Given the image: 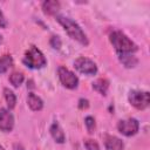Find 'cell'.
Returning a JSON list of instances; mask_svg holds the SVG:
<instances>
[{"instance_id":"obj_1","label":"cell","mask_w":150,"mask_h":150,"mask_svg":"<svg viewBox=\"0 0 150 150\" xmlns=\"http://www.w3.org/2000/svg\"><path fill=\"white\" fill-rule=\"evenodd\" d=\"M56 21L63 27V29L67 32V34L75 41L80 42L83 46H88L89 41L86 35V33L82 30V28L70 18L63 16V15H56Z\"/></svg>"},{"instance_id":"obj_2","label":"cell","mask_w":150,"mask_h":150,"mask_svg":"<svg viewBox=\"0 0 150 150\" xmlns=\"http://www.w3.org/2000/svg\"><path fill=\"white\" fill-rule=\"evenodd\" d=\"M109 40L117 53H135L138 47L137 45L131 41L123 32L121 30H114L109 35Z\"/></svg>"},{"instance_id":"obj_3","label":"cell","mask_w":150,"mask_h":150,"mask_svg":"<svg viewBox=\"0 0 150 150\" xmlns=\"http://www.w3.org/2000/svg\"><path fill=\"white\" fill-rule=\"evenodd\" d=\"M23 63L27 67L32 68V69H40V68H42V67L46 66L47 60H46L45 55L42 54V52L40 49H38V47L30 46L25 52Z\"/></svg>"},{"instance_id":"obj_4","label":"cell","mask_w":150,"mask_h":150,"mask_svg":"<svg viewBox=\"0 0 150 150\" xmlns=\"http://www.w3.org/2000/svg\"><path fill=\"white\" fill-rule=\"evenodd\" d=\"M128 100L132 107L143 110L149 107L150 94L148 91H142V90H131L128 95Z\"/></svg>"},{"instance_id":"obj_5","label":"cell","mask_w":150,"mask_h":150,"mask_svg":"<svg viewBox=\"0 0 150 150\" xmlns=\"http://www.w3.org/2000/svg\"><path fill=\"white\" fill-rule=\"evenodd\" d=\"M57 75L60 79V82L62 83L63 87L68 88V89H75L79 86V79L77 76L70 71L69 69H67L66 67H59L57 69Z\"/></svg>"},{"instance_id":"obj_6","label":"cell","mask_w":150,"mask_h":150,"mask_svg":"<svg viewBox=\"0 0 150 150\" xmlns=\"http://www.w3.org/2000/svg\"><path fill=\"white\" fill-rule=\"evenodd\" d=\"M74 67L77 71L84 74V75H95L97 73V66L96 63L84 56H80L74 61Z\"/></svg>"},{"instance_id":"obj_7","label":"cell","mask_w":150,"mask_h":150,"mask_svg":"<svg viewBox=\"0 0 150 150\" xmlns=\"http://www.w3.org/2000/svg\"><path fill=\"white\" fill-rule=\"evenodd\" d=\"M117 129L124 136H128V137L129 136H134L135 134H137V131L139 129V123L135 118L121 120L117 123Z\"/></svg>"},{"instance_id":"obj_8","label":"cell","mask_w":150,"mask_h":150,"mask_svg":"<svg viewBox=\"0 0 150 150\" xmlns=\"http://www.w3.org/2000/svg\"><path fill=\"white\" fill-rule=\"evenodd\" d=\"M14 128V117L8 109H0V130L4 132H11Z\"/></svg>"},{"instance_id":"obj_9","label":"cell","mask_w":150,"mask_h":150,"mask_svg":"<svg viewBox=\"0 0 150 150\" xmlns=\"http://www.w3.org/2000/svg\"><path fill=\"white\" fill-rule=\"evenodd\" d=\"M120 62L125 67V68H134L138 63V59L130 54V53H117Z\"/></svg>"},{"instance_id":"obj_10","label":"cell","mask_w":150,"mask_h":150,"mask_svg":"<svg viewBox=\"0 0 150 150\" xmlns=\"http://www.w3.org/2000/svg\"><path fill=\"white\" fill-rule=\"evenodd\" d=\"M60 9V2L56 0H46L42 2V11L47 15H56Z\"/></svg>"},{"instance_id":"obj_11","label":"cell","mask_w":150,"mask_h":150,"mask_svg":"<svg viewBox=\"0 0 150 150\" xmlns=\"http://www.w3.org/2000/svg\"><path fill=\"white\" fill-rule=\"evenodd\" d=\"M49 131H50V135L53 137V139L56 142V143H63L66 141V136H64V132L62 130V128L60 127L59 123L54 122L50 128H49Z\"/></svg>"},{"instance_id":"obj_12","label":"cell","mask_w":150,"mask_h":150,"mask_svg":"<svg viewBox=\"0 0 150 150\" xmlns=\"http://www.w3.org/2000/svg\"><path fill=\"white\" fill-rule=\"evenodd\" d=\"M27 103H28V107L33 111H40L43 108L42 100L38 95H35L34 93H29L28 94V96H27Z\"/></svg>"},{"instance_id":"obj_13","label":"cell","mask_w":150,"mask_h":150,"mask_svg":"<svg viewBox=\"0 0 150 150\" xmlns=\"http://www.w3.org/2000/svg\"><path fill=\"white\" fill-rule=\"evenodd\" d=\"M104 144L107 150H123V142L115 136H107Z\"/></svg>"},{"instance_id":"obj_14","label":"cell","mask_w":150,"mask_h":150,"mask_svg":"<svg viewBox=\"0 0 150 150\" xmlns=\"http://www.w3.org/2000/svg\"><path fill=\"white\" fill-rule=\"evenodd\" d=\"M93 88L98 91L101 95L105 96L108 93V88H109V81L107 79H98L93 83Z\"/></svg>"},{"instance_id":"obj_15","label":"cell","mask_w":150,"mask_h":150,"mask_svg":"<svg viewBox=\"0 0 150 150\" xmlns=\"http://www.w3.org/2000/svg\"><path fill=\"white\" fill-rule=\"evenodd\" d=\"M13 66V57L8 54H5L0 57V74L6 73Z\"/></svg>"},{"instance_id":"obj_16","label":"cell","mask_w":150,"mask_h":150,"mask_svg":"<svg viewBox=\"0 0 150 150\" xmlns=\"http://www.w3.org/2000/svg\"><path fill=\"white\" fill-rule=\"evenodd\" d=\"M4 96H5V100H6V103H7L8 108L13 109L15 107V104H16V96H15V94L11 89L5 88L4 89Z\"/></svg>"},{"instance_id":"obj_17","label":"cell","mask_w":150,"mask_h":150,"mask_svg":"<svg viewBox=\"0 0 150 150\" xmlns=\"http://www.w3.org/2000/svg\"><path fill=\"white\" fill-rule=\"evenodd\" d=\"M23 80H25L23 74L20 73V71H14V73H12L11 76H9V82H11L14 87H16V88L22 84Z\"/></svg>"},{"instance_id":"obj_18","label":"cell","mask_w":150,"mask_h":150,"mask_svg":"<svg viewBox=\"0 0 150 150\" xmlns=\"http://www.w3.org/2000/svg\"><path fill=\"white\" fill-rule=\"evenodd\" d=\"M83 145L87 150H100V145L96 141L91 139V138H88V139H84L83 141Z\"/></svg>"},{"instance_id":"obj_19","label":"cell","mask_w":150,"mask_h":150,"mask_svg":"<svg viewBox=\"0 0 150 150\" xmlns=\"http://www.w3.org/2000/svg\"><path fill=\"white\" fill-rule=\"evenodd\" d=\"M84 124H86V127H87L88 132L93 134V132H94V130H95V127H96L94 117H91V116H87V117L84 118Z\"/></svg>"},{"instance_id":"obj_20","label":"cell","mask_w":150,"mask_h":150,"mask_svg":"<svg viewBox=\"0 0 150 150\" xmlns=\"http://www.w3.org/2000/svg\"><path fill=\"white\" fill-rule=\"evenodd\" d=\"M49 43H50V46H52L54 49H59V48L61 47V39H60V36H56V35L52 36Z\"/></svg>"},{"instance_id":"obj_21","label":"cell","mask_w":150,"mask_h":150,"mask_svg":"<svg viewBox=\"0 0 150 150\" xmlns=\"http://www.w3.org/2000/svg\"><path fill=\"white\" fill-rule=\"evenodd\" d=\"M89 107V101L87 98H80L79 100V108L80 109H87Z\"/></svg>"},{"instance_id":"obj_22","label":"cell","mask_w":150,"mask_h":150,"mask_svg":"<svg viewBox=\"0 0 150 150\" xmlns=\"http://www.w3.org/2000/svg\"><path fill=\"white\" fill-rule=\"evenodd\" d=\"M7 27V20L4 15V13L0 11V28H6Z\"/></svg>"},{"instance_id":"obj_23","label":"cell","mask_w":150,"mask_h":150,"mask_svg":"<svg viewBox=\"0 0 150 150\" xmlns=\"http://www.w3.org/2000/svg\"><path fill=\"white\" fill-rule=\"evenodd\" d=\"M13 149H14V150H25L23 146H22L21 144H19V143H15V144L13 145Z\"/></svg>"},{"instance_id":"obj_24","label":"cell","mask_w":150,"mask_h":150,"mask_svg":"<svg viewBox=\"0 0 150 150\" xmlns=\"http://www.w3.org/2000/svg\"><path fill=\"white\" fill-rule=\"evenodd\" d=\"M1 43H2V36L0 35V45H1Z\"/></svg>"},{"instance_id":"obj_25","label":"cell","mask_w":150,"mask_h":150,"mask_svg":"<svg viewBox=\"0 0 150 150\" xmlns=\"http://www.w3.org/2000/svg\"><path fill=\"white\" fill-rule=\"evenodd\" d=\"M0 150H5V148H4L2 145H0Z\"/></svg>"}]
</instances>
